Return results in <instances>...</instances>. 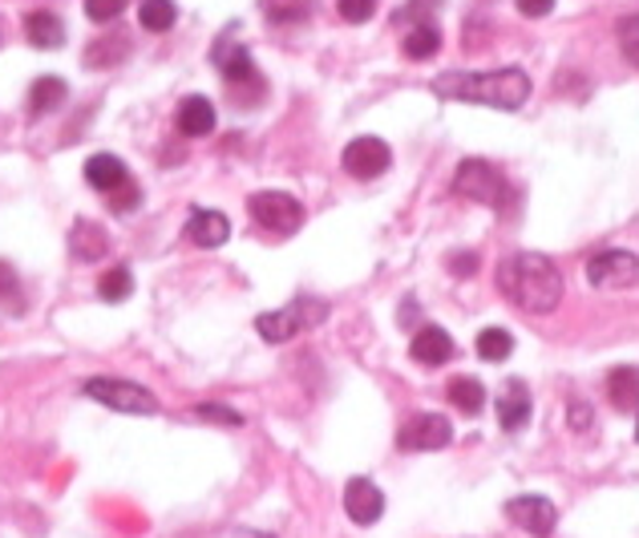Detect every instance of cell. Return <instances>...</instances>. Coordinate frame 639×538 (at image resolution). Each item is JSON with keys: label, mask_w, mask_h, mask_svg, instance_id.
<instances>
[{"label": "cell", "mask_w": 639, "mask_h": 538, "mask_svg": "<svg viewBox=\"0 0 639 538\" xmlns=\"http://www.w3.org/2000/svg\"><path fill=\"white\" fill-rule=\"evenodd\" d=\"M130 0H86V13L89 21H98V25H106V21H118V16L126 13Z\"/></svg>", "instance_id": "cell-33"}, {"label": "cell", "mask_w": 639, "mask_h": 538, "mask_svg": "<svg viewBox=\"0 0 639 538\" xmlns=\"http://www.w3.org/2000/svg\"><path fill=\"white\" fill-rule=\"evenodd\" d=\"M514 353V337L506 328H482L478 332V356L482 360H506Z\"/></svg>", "instance_id": "cell-27"}, {"label": "cell", "mask_w": 639, "mask_h": 538, "mask_svg": "<svg viewBox=\"0 0 639 538\" xmlns=\"http://www.w3.org/2000/svg\"><path fill=\"white\" fill-rule=\"evenodd\" d=\"M639 276V259L631 252H619V247H607L587 259V280L595 288H627L636 283Z\"/></svg>", "instance_id": "cell-9"}, {"label": "cell", "mask_w": 639, "mask_h": 538, "mask_svg": "<svg viewBox=\"0 0 639 538\" xmlns=\"http://www.w3.org/2000/svg\"><path fill=\"white\" fill-rule=\"evenodd\" d=\"M433 9H441V0H409L405 9H397V25H405V21H409V28L426 25Z\"/></svg>", "instance_id": "cell-32"}, {"label": "cell", "mask_w": 639, "mask_h": 538, "mask_svg": "<svg viewBox=\"0 0 639 538\" xmlns=\"http://www.w3.org/2000/svg\"><path fill=\"white\" fill-rule=\"evenodd\" d=\"M70 252L82 264H98L101 255H110V231L94 219H77L70 231Z\"/></svg>", "instance_id": "cell-17"}, {"label": "cell", "mask_w": 639, "mask_h": 538, "mask_svg": "<svg viewBox=\"0 0 639 538\" xmlns=\"http://www.w3.org/2000/svg\"><path fill=\"white\" fill-rule=\"evenodd\" d=\"M497 292L511 299L514 308L546 316L563 304V271L554 268L551 255L514 252L497 264Z\"/></svg>", "instance_id": "cell-1"}, {"label": "cell", "mask_w": 639, "mask_h": 538, "mask_svg": "<svg viewBox=\"0 0 639 538\" xmlns=\"http://www.w3.org/2000/svg\"><path fill=\"white\" fill-rule=\"evenodd\" d=\"M433 94L450 101H478L490 110H518L530 98V77L523 70H486V73H441L433 77Z\"/></svg>", "instance_id": "cell-2"}, {"label": "cell", "mask_w": 639, "mask_h": 538, "mask_svg": "<svg viewBox=\"0 0 639 538\" xmlns=\"http://www.w3.org/2000/svg\"><path fill=\"white\" fill-rule=\"evenodd\" d=\"M530 389H526V381H518V377H511L506 381V389H502V396H497V425L506 429V433H518L526 421H530Z\"/></svg>", "instance_id": "cell-15"}, {"label": "cell", "mask_w": 639, "mask_h": 538, "mask_svg": "<svg viewBox=\"0 0 639 538\" xmlns=\"http://www.w3.org/2000/svg\"><path fill=\"white\" fill-rule=\"evenodd\" d=\"M324 311L328 308L320 299H296V304H287V308H280V311H263L256 320V332L268 340V344H284V340H292L308 325H320Z\"/></svg>", "instance_id": "cell-5"}, {"label": "cell", "mask_w": 639, "mask_h": 538, "mask_svg": "<svg viewBox=\"0 0 639 538\" xmlns=\"http://www.w3.org/2000/svg\"><path fill=\"white\" fill-rule=\"evenodd\" d=\"M65 94H70V85L61 82V77H37L29 89V110L33 113H49V110H58L61 101H65Z\"/></svg>", "instance_id": "cell-22"}, {"label": "cell", "mask_w": 639, "mask_h": 538, "mask_svg": "<svg viewBox=\"0 0 639 538\" xmlns=\"http://www.w3.org/2000/svg\"><path fill=\"white\" fill-rule=\"evenodd\" d=\"M506 518H511L514 526H523L526 535L546 538L554 530V523H558V510H554L551 498L523 494V498H511V502H506Z\"/></svg>", "instance_id": "cell-10"}, {"label": "cell", "mask_w": 639, "mask_h": 538, "mask_svg": "<svg viewBox=\"0 0 639 538\" xmlns=\"http://www.w3.org/2000/svg\"><path fill=\"white\" fill-rule=\"evenodd\" d=\"M450 271H454V276H474V271H478V255L474 252L450 255Z\"/></svg>", "instance_id": "cell-35"}, {"label": "cell", "mask_w": 639, "mask_h": 538, "mask_svg": "<svg viewBox=\"0 0 639 538\" xmlns=\"http://www.w3.org/2000/svg\"><path fill=\"white\" fill-rule=\"evenodd\" d=\"M441 49V33L438 25H413L409 33H405V57H413V61H429V57Z\"/></svg>", "instance_id": "cell-24"}, {"label": "cell", "mask_w": 639, "mask_h": 538, "mask_svg": "<svg viewBox=\"0 0 639 538\" xmlns=\"http://www.w3.org/2000/svg\"><path fill=\"white\" fill-rule=\"evenodd\" d=\"M518 13L523 16H546V13H554V0H518Z\"/></svg>", "instance_id": "cell-36"}, {"label": "cell", "mask_w": 639, "mask_h": 538, "mask_svg": "<svg viewBox=\"0 0 639 538\" xmlns=\"http://www.w3.org/2000/svg\"><path fill=\"white\" fill-rule=\"evenodd\" d=\"M607 401L619 413H639V368H611L607 372Z\"/></svg>", "instance_id": "cell-19"}, {"label": "cell", "mask_w": 639, "mask_h": 538, "mask_svg": "<svg viewBox=\"0 0 639 538\" xmlns=\"http://www.w3.org/2000/svg\"><path fill=\"white\" fill-rule=\"evenodd\" d=\"M615 37H619V49H624L627 61H631V65H639V13L624 16V21H619V28H615Z\"/></svg>", "instance_id": "cell-29"}, {"label": "cell", "mask_w": 639, "mask_h": 538, "mask_svg": "<svg viewBox=\"0 0 639 538\" xmlns=\"http://www.w3.org/2000/svg\"><path fill=\"white\" fill-rule=\"evenodd\" d=\"M174 126L183 138H207L214 130V106L211 98H202V94H191V98L179 101V110H174Z\"/></svg>", "instance_id": "cell-16"}, {"label": "cell", "mask_w": 639, "mask_h": 538, "mask_svg": "<svg viewBox=\"0 0 639 538\" xmlns=\"http://www.w3.org/2000/svg\"><path fill=\"white\" fill-rule=\"evenodd\" d=\"M409 356L417 360V365H426V368L445 365V360L454 356V337H450L445 328H438V325L417 328V332H413V344H409Z\"/></svg>", "instance_id": "cell-14"}, {"label": "cell", "mask_w": 639, "mask_h": 538, "mask_svg": "<svg viewBox=\"0 0 639 538\" xmlns=\"http://www.w3.org/2000/svg\"><path fill=\"white\" fill-rule=\"evenodd\" d=\"M0 308L21 316L25 311V292H21V280H16L13 264H0Z\"/></svg>", "instance_id": "cell-28"}, {"label": "cell", "mask_w": 639, "mask_h": 538, "mask_svg": "<svg viewBox=\"0 0 639 538\" xmlns=\"http://www.w3.org/2000/svg\"><path fill=\"white\" fill-rule=\"evenodd\" d=\"M195 417H202V421H214V425H243V413L228 409V405H214V401H202V405H195Z\"/></svg>", "instance_id": "cell-34"}, {"label": "cell", "mask_w": 639, "mask_h": 538, "mask_svg": "<svg viewBox=\"0 0 639 538\" xmlns=\"http://www.w3.org/2000/svg\"><path fill=\"white\" fill-rule=\"evenodd\" d=\"M336 13H341L348 25H365V21L377 13V0H336Z\"/></svg>", "instance_id": "cell-31"}, {"label": "cell", "mask_w": 639, "mask_h": 538, "mask_svg": "<svg viewBox=\"0 0 639 538\" xmlns=\"http://www.w3.org/2000/svg\"><path fill=\"white\" fill-rule=\"evenodd\" d=\"M106 198H110V211H114V215H130L134 207H138V203H143V191H138V183H134V179H130L126 186H118L114 195H106Z\"/></svg>", "instance_id": "cell-30"}, {"label": "cell", "mask_w": 639, "mask_h": 538, "mask_svg": "<svg viewBox=\"0 0 639 538\" xmlns=\"http://www.w3.org/2000/svg\"><path fill=\"white\" fill-rule=\"evenodd\" d=\"M344 510H348V518H353L356 526L381 523L384 494L377 490V486H372L369 478H353L348 486H344Z\"/></svg>", "instance_id": "cell-12"}, {"label": "cell", "mask_w": 639, "mask_h": 538, "mask_svg": "<svg viewBox=\"0 0 639 538\" xmlns=\"http://www.w3.org/2000/svg\"><path fill=\"white\" fill-rule=\"evenodd\" d=\"M450 405L454 409H462V413H482V405H486V389H482V381L478 377H454L450 381Z\"/></svg>", "instance_id": "cell-23"}, {"label": "cell", "mask_w": 639, "mask_h": 538, "mask_svg": "<svg viewBox=\"0 0 639 538\" xmlns=\"http://www.w3.org/2000/svg\"><path fill=\"white\" fill-rule=\"evenodd\" d=\"M186 240L195 243V247H202V252H214V247H223V243L231 240V223L223 211H191V219H186Z\"/></svg>", "instance_id": "cell-13"}, {"label": "cell", "mask_w": 639, "mask_h": 538, "mask_svg": "<svg viewBox=\"0 0 639 538\" xmlns=\"http://www.w3.org/2000/svg\"><path fill=\"white\" fill-rule=\"evenodd\" d=\"M0 45H4V21H0Z\"/></svg>", "instance_id": "cell-38"}, {"label": "cell", "mask_w": 639, "mask_h": 538, "mask_svg": "<svg viewBox=\"0 0 639 538\" xmlns=\"http://www.w3.org/2000/svg\"><path fill=\"white\" fill-rule=\"evenodd\" d=\"M454 191L474 198V203H482V207H494V211L511 207V183H506V174H502V167L486 162V158H466L457 167Z\"/></svg>", "instance_id": "cell-3"}, {"label": "cell", "mask_w": 639, "mask_h": 538, "mask_svg": "<svg viewBox=\"0 0 639 538\" xmlns=\"http://www.w3.org/2000/svg\"><path fill=\"white\" fill-rule=\"evenodd\" d=\"M25 41L37 45V49H61V45H65V25H61V16L45 13V9L29 13L25 16Z\"/></svg>", "instance_id": "cell-20"}, {"label": "cell", "mask_w": 639, "mask_h": 538, "mask_svg": "<svg viewBox=\"0 0 639 538\" xmlns=\"http://www.w3.org/2000/svg\"><path fill=\"white\" fill-rule=\"evenodd\" d=\"M636 441H639V421H636Z\"/></svg>", "instance_id": "cell-39"}, {"label": "cell", "mask_w": 639, "mask_h": 538, "mask_svg": "<svg viewBox=\"0 0 639 538\" xmlns=\"http://www.w3.org/2000/svg\"><path fill=\"white\" fill-rule=\"evenodd\" d=\"M389 162H393L389 146H384L381 138H372V134L353 138L344 146V170H348L353 179H377V174L389 170Z\"/></svg>", "instance_id": "cell-11"}, {"label": "cell", "mask_w": 639, "mask_h": 538, "mask_svg": "<svg viewBox=\"0 0 639 538\" xmlns=\"http://www.w3.org/2000/svg\"><path fill=\"white\" fill-rule=\"evenodd\" d=\"M86 396L101 401L106 409L130 413V417H155L158 413V396L150 389H143V384L122 381V377H89Z\"/></svg>", "instance_id": "cell-4"}, {"label": "cell", "mask_w": 639, "mask_h": 538, "mask_svg": "<svg viewBox=\"0 0 639 538\" xmlns=\"http://www.w3.org/2000/svg\"><path fill=\"white\" fill-rule=\"evenodd\" d=\"M130 53V37L126 33H110V37H101L86 49V70H110L118 61H126Z\"/></svg>", "instance_id": "cell-21"}, {"label": "cell", "mask_w": 639, "mask_h": 538, "mask_svg": "<svg viewBox=\"0 0 639 538\" xmlns=\"http://www.w3.org/2000/svg\"><path fill=\"white\" fill-rule=\"evenodd\" d=\"M86 183L94 186V191H101V195H114L118 186L130 183V170L118 155H106V150H101V155L86 158Z\"/></svg>", "instance_id": "cell-18"}, {"label": "cell", "mask_w": 639, "mask_h": 538, "mask_svg": "<svg viewBox=\"0 0 639 538\" xmlns=\"http://www.w3.org/2000/svg\"><path fill=\"white\" fill-rule=\"evenodd\" d=\"M247 211L263 231L271 235H296L299 223H304V207L299 198L284 195V191H259V195L247 198Z\"/></svg>", "instance_id": "cell-6"}, {"label": "cell", "mask_w": 639, "mask_h": 538, "mask_svg": "<svg viewBox=\"0 0 639 538\" xmlns=\"http://www.w3.org/2000/svg\"><path fill=\"white\" fill-rule=\"evenodd\" d=\"M454 441V425L441 413H417L413 421L401 425L397 445L405 453H426V450H445Z\"/></svg>", "instance_id": "cell-7"}, {"label": "cell", "mask_w": 639, "mask_h": 538, "mask_svg": "<svg viewBox=\"0 0 639 538\" xmlns=\"http://www.w3.org/2000/svg\"><path fill=\"white\" fill-rule=\"evenodd\" d=\"M138 21H143V28H150V33H167V28H174V21H179V9H174V0H143Z\"/></svg>", "instance_id": "cell-25"}, {"label": "cell", "mask_w": 639, "mask_h": 538, "mask_svg": "<svg viewBox=\"0 0 639 538\" xmlns=\"http://www.w3.org/2000/svg\"><path fill=\"white\" fill-rule=\"evenodd\" d=\"M130 292H134V271L130 268H110L98 280V296L106 304H122V299H130Z\"/></svg>", "instance_id": "cell-26"}, {"label": "cell", "mask_w": 639, "mask_h": 538, "mask_svg": "<svg viewBox=\"0 0 639 538\" xmlns=\"http://www.w3.org/2000/svg\"><path fill=\"white\" fill-rule=\"evenodd\" d=\"M214 65L228 77V89L235 94V101L243 98V89H256L259 98H263V77H259L256 61H251V53L243 45H231L228 49V41H219L214 45Z\"/></svg>", "instance_id": "cell-8"}, {"label": "cell", "mask_w": 639, "mask_h": 538, "mask_svg": "<svg viewBox=\"0 0 639 538\" xmlns=\"http://www.w3.org/2000/svg\"><path fill=\"white\" fill-rule=\"evenodd\" d=\"M570 425H575V429H587V425H591V405H570Z\"/></svg>", "instance_id": "cell-37"}]
</instances>
